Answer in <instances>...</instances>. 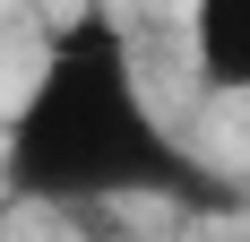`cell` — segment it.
I'll return each instance as SVG.
<instances>
[{
  "label": "cell",
  "instance_id": "6da1fadb",
  "mask_svg": "<svg viewBox=\"0 0 250 242\" xmlns=\"http://www.w3.org/2000/svg\"><path fill=\"white\" fill-rule=\"evenodd\" d=\"M0 199L35 208H112V199H173V208H225V182L181 147L155 113L129 26L86 0L69 26H52L35 78L0 121Z\"/></svg>",
  "mask_w": 250,
  "mask_h": 242
},
{
  "label": "cell",
  "instance_id": "7a4b0ae2",
  "mask_svg": "<svg viewBox=\"0 0 250 242\" xmlns=\"http://www.w3.org/2000/svg\"><path fill=\"white\" fill-rule=\"evenodd\" d=\"M190 70L207 96H250V0H190Z\"/></svg>",
  "mask_w": 250,
  "mask_h": 242
}]
</instances>
